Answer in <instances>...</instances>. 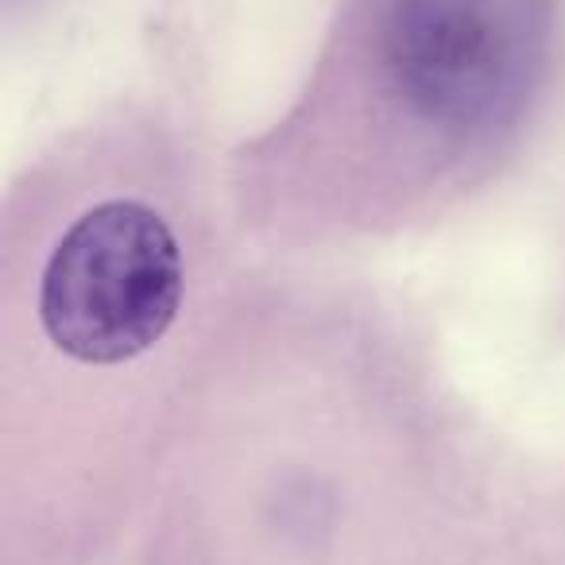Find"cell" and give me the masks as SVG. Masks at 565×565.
Segmentation results:
<instances>
[{"label":"cell","instance_id":"cell-3","mask_svg":"<svg viewBox=\"0 0 565 565\" xmlns=\"http://www.w3.org/2000/svg\"><path fill=\"white\" fill-rule=\"evenodd\" d=\"M565 78V0H341L299 94L228 156L279 256L423 233L515 171Z\"/></svg>","mask_w":565,"mask_h":565},{"label":"cell","instance_id":"cell-4","mask_svg":"<svg viewBox=\"0 0 565 565\" xmlns=\"http://www.w3.org/2000/svg\"><path fill=\"white\" fill-rule=\"evenodd\" d=\"M457 565H565V488L515 500Z\"/></svg>","mask_w":565,"mask_h":565},{"label":"cell","instance_id":"cell-2","mask_svg":"<svg viewBox=\"0 0 565 565\" xmlns=\"http://www.w3.org/2000/svg\"><path fill=\"white\" fill-rule=\"evenodd\" d=\"M492 446L369 287L248 271L143 488L132 565H457L492 534Z\"/></svg>","mask_w":565,"mask_h":565},{"label":"cell","instance_id":"cell-1","mask_svg":"<svg viewBox=\"0 0 565 565\" xmlns=\"http://www.w3.org/2000/svg\"><path fill=\"white\" fill-rule=\"evenodd\" d=\"M228 159L128 97L0 210V565L125 557L171 415L248 271Z\"/></svg>","mask_w":565,"mask_h":565}]
</instances>
